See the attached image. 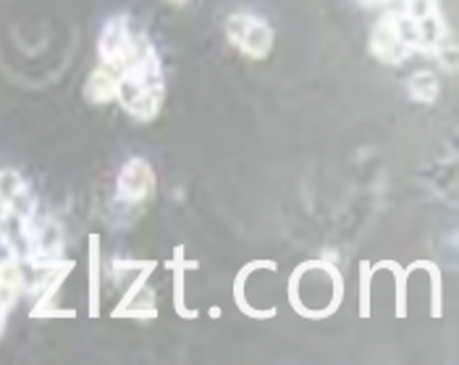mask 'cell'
Returning <instances> with one entry per match:
<instances>
[{
  "label": "cell",
  "instance_id": "obj_1",
  "mask_svg": "<svg viewBox=\"0 0 459 365\" xmlns=\"http://www.w3.org/2000/svg\"><path fill=\"white\" fill-rule=\"evenodd\" d=\"M116 100L137 121H152L163 109L166 100V79L163 61L152 45V39L142 48V53L124 69L116 74Z\"/></svg>",
  "mask_w": 459,
  "mask_h": 365
},
{
  "label": "cell",
  "instance_id": "obj_2",
  "mask_svg": "<svg viewBox=\"0 0 459 365\" xmlns=\"http://www.w3.org/2000/svg\"><path fill=\"white\" fill-rule=\"evenodd\" d=\"M35 219L37 197L30 182L13 169H0V245L16 263L30 257Z\"/></svg>",
  "mask_w": 459,
  "mask_h": 365
},
{
  "label": "cell",
  "instance_id": "obj_3",
  "mask_svg": "<svg viewBox=\"0 0 459 365\" xmlns=\"http://www.w3.org/2000/svg\"><path fill=\"white\" fill-rule=\"evenodd\" d=\"M402 13L407 16L410 27L415 32L418 53L433 56L444 69L455 72L457 45L452 39L449 27H446V19H444L438 0H402Z\"/></svg>",
  "mask_w": 459,
  "mask_h": 365
},
{
  "label": "cell",
  "instance_id": "obj_4",
  "mask_svg": "<svg viewBox=\"0 0 459 365\" xmlns=\"http://www.w3.org/2000/svg\"><path fill=\"white\" fill-rule=\"evenodd\" d=\"M147 42H150V37L137 30L126 13H118V16L108 19L103 32L98 37V53H100L103 66L118 74L140 56Z\"/></svg>",
  "mask_w": 459,
  "mask_h": 365
},
{
  "label": "cell",
  "instance_id": "obj_5",
  "mask_svg": "<svg viewBox=\"0 0 459 365\" xmlns=\"http://www.w3.org/2000/svg\"><path fill=\"white\" fill-rule=\"evenodd\" d=\"M226 37L229 42L252 61H263L273 53V45H276V32L273 27L252 13V11H237L226 19Z\"/></svg>",
  "mask_w": 459,
  "mask_h": 365
},
{
  "label": "cell",
  "instance_id": "obj_6",
  "mask_svg": "<svg viewBox=\"0 0 459 365\" xmlns=\"http://www.w3.org/2000/svg\"><path fill=\"white\" fill-rule=\"evenodd\" d=\"M368 48H370L373 58H378L386 66H402L404 61H410V56H415L412 45L407 39V32H404V22H402L399 8H386L378 16L376 27L370 30Z\"/></svg>",
  "mask_w": 459,
  "mask_h": 365
},
{
  "label": "cell",
  "instance_id": "obj_7",
  "mask_svg": "<svg viewBox=\"0 0 459 365\" xmlns=\"http://www.w3.org/2000/svg\"><path fill=\"white\" fill-rule=\"evenodd\" d=\"M155 195V171L144 158H129L116 182V200L121 205H142Z\"/></svg>",
  "mask_w": 459,
  "mask_h": 365
},
{
  "label": "cell",
  "instance_id": "obj_8",
  "mask_svg": "<svg viewBox=\"0 0 459 365\" xmlns=\"http://www.w3.org/2000/svg\"><path fill=\"white\" fill-rule=\"evenodd\" d=\"M22 290H24V271H22V263H16L13 257L0 260V334L5 329L8 313H11L13 305L19 302Z\"/></svg>",
  "mask_w": 459,
  "mask_h": 365
},
{
  "label": "cell",
  "instance_id": "obj_9",
  "mask_svg": "<svg viewBox=\"0 0 459 365\" xmlns=\"http://www.w3.org/2000/svg\"><path fill=\"white\" fill-rule=\"evenodd\" d=\"M84 98L95 106H108L116 100V74L100 66L87 76V84H84Z\"/></svg>",
  "mask_w": 459,
  "mask_h": 365
},
{
  "label": "cell",
  "instance_id": "obj_10",
  "mask_svg": "<svg viewBox=\"0 0 459 365\" xmlns=\"http://www.w3.org/2000/svg\"><path fill=\"white\" fill-rule=\"evenodd\" d=\"M438 92H441V84H438V76L430 72V69H420V72L410 74L407 79V95L420 103V106H430L438 100Z\"/></svg>",
  "mask_w": 459,
  "mask_h": 365
},
{
  "label": "cell",
  "instance_id": "obj_11",
  "mask_svg": "<svg viewBox=\"0 0 459 365\" xmlns=\"http://www.w3.org/2000/svg\"><path fill=\"white\" fill-rule=\"evenodd\" d=\"M365 8H384V5H391L394 0H359Z\"/></svg>",
  "mask_w": 459,
  "mask_h": 365
},
{
  "label": "cell",
  "instance_id": "obj_12",
  "mask_svg": "<svg viewBox=\"0 0 459 365\" xmlns=\"http://www.w3.org/2000/svg\"><path fill=\"white\" fill-rule=\"evenodd\" d=\"M171 3H186V0H171Z\"/></svg>",
  "mask_w": 459,
  "mask_h": 365
}]
</instances>
